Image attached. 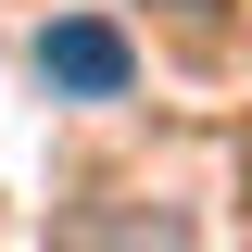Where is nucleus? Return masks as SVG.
I'll return each instance as SVG.
<instances>
[{
    "mask_svg": "<svg viewBox=\"0 0 252 252\" xmlns=\"http://www.w3.org/2000/svg\"><path fill=\"white\" fill-rule=\"evenodd\" d=\"M38 76L76 89V101H114V89H126V38L101 26V13H63V26L38 38Z\"/></svg>",
    "mask_w": 252,
    "mask_h": 252,
    "instance_id": "nucleus-1",
    "label": "nucleus"
}]
</instances>
